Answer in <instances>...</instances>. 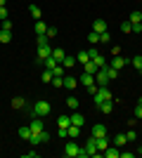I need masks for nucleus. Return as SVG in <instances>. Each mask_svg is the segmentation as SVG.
Wrapping results in <instances>:
<instances>
[{
	"label": "nucleus",
	"instance_id": "f257e3e1",
	"mask_svg": "<svg viewBox=\"0 0 142 158\" xmlns=\"http://www.w3.org/2000/svg\"><path fill=\"white\" fill-rule=\"evenodd\" d=\"M47 113H52V106H50V102H45V99H38V102L33 104V116L43 118V116H47Z\"/></svg>",
	"mask_w": 142,
	"mask_h": 158
},
{
	"label": "nucleus",
	"instance_id": "f03ea898",
	"mask_svg": "<svg viewBox=\"0 0 142 158\" xmlns=\"http://www.w3.org/2000/svg\"><path fill=\"white\" fill-rule=\"evenodd\" d=\"M93 99H95V104H102V102H107V99H111V92H109V87H107V85L97 87V92L93 94Z\"/></svg>",
	"mask_w": 142,
	"mask_h": 158
},
{
	"label": "nucleus",
	"instance_id": "7ed1b4c3",
	"mask_svg": "<svg viewBox=\"0 0 142 158\" xmlns=\"http://www.w3.org/2000/svg\"><path fill=\"white\" fill-rule=\"evenodd\" d=\"M78 153H81V146L76 144V139H71V142L64 146V156L67 158H78Z\"/></svg>",
	"mask_w": 142,
	"mask_h": 158
},
{
	"label": "nucleus",
	"instance_id": "20e7f679",
	"mask_svg": "<svg viewBox=\"0 0 142 158\" xmlns=\"http://www.w3.org/2000/svg\"><path fill=\"white\" fill-rule=\"evenodd\" d=\"M109 80H111V78H109V73H107V66H102L100 71L95 73V83L102 87V85H109Z\"/></svg>",
	"mask_w": 142,
	"mask_h": 158
},
{
	"label": "nucleus",
	"instance_id": "39448f33",
	"mask_svg": "<svg viewBox=\"0 0 142 158\" xmlns=\"http://www.w3.org/2000/svg\"><path fill=\"white\" fill-rule=\"evenodd\" d=\"M47 57H52V47H50V43H47V45H38V57H36V61L43 64V59H47Z\"/></svg>",
	"mask_w": 142,
	"mask_h": 158
},
{
	"label": "nucleus",
	"instance_id": "423d86ee",
	"mask_svg": "<svg viewBox=\"0 0 142 158\" xmlns=\"http://www.w3.org/2000/svg\"><path fill=\"white\" fill-rule=\"evenodd\" d=\"M126 64H128V59H126V57H121V54H116V57H111V64H109V66H111V69H116V71H121Z\"/></svg>",
	"mask_w": 142,
	"mask_h": 158
},
{
	"label": "nucleus",
	"instance_id": "0eeeda50",
	"mask_svg": "<svg viewBox=\"0 0 142 158\" xmlns=\"http://www.w3.org/2000/svg\"><path fill=\"white\" fill-rule=\"evenodd\" d=\"M78 83H81L83 87H93V85H97V83H95V76H93V73H88V71H85L81 78H78Z\"/></svg>",
	"mask_w": 142,
	"mask_h": 158
},
{
	"label": "nucleus",
	"instance_id": "6e6552de",
	"mask_svg": "<svg viewBox=\"0 0 142 158\" xmlns=\"http://www.w3.org/2000/svg\"><path fill=\"white\" fill-rule=\"evenodd\" d=\"M90 135H93V137H107V127L102 125V123H97V125H93Z\"/></svg>",
	"mask_w": 142,
	"mask_h": 158
},
{
	"label": "nucleus",
	"instance_id": "1a4fd4ad",
	"mask_svg": "<svg viewBox=\"0 0 142 158\" xmlns=\"http://www.w3.org/2000/svg\"><path fill=\"white\" fill-rule=\"evenodd\" d=\"M31 132H41V130H45V125H43V120L38 118V116H33V118H31Z\"/></svg>",
	"mask_w": 142,
	"mask_h": 158
},
{
	"label": "nucleus",
	"instance_id": "9d476101",
	"mask_svg": "<svg viewBox=\"0 0 142 158\" xmlns=\"http://www.w3.org/2000/svg\"><path fill=\"white\" fill-rule=\"evenodd\" d=\"M69 116H71V125H78V127L85 125V118H83V113H69Z\"/></svg>",
	"mask_w": 142,
	"mask_h": 158
},
{
	"label": "nucleus",
	"instance_id": "9b49d317",
	"mask_svg": "<svg viewBox=\"0 0 142 158\" xmlns=\"http://www.w3.org/2000/svg\"><path fill=\"white\" fill-rule=\"evenodd\" d=\"M93 31H95V33H104V31H107V21H104V19H95Z\"/></svg>",
	"mask_w": 142,
	"mask_h": 158
},
{
	"label": "nucleus",
	"instance_id": "f8f14e48",
	"mask_svg": "<svg viewBox=\"0 0 142 158\" xmlns=\"http://www.w3.org/2000/svg\"><path fill=\"white\" fill-rule=\"evenodd\" d=\"M102 156H104V158H118L121 151H118V146H114V149H109V146H107V149L102 151Z\"/></svg>",
	"mask_w": 142,
	"mask_h": 158
},
{
	"label": "nucleus",
	"instance_id": "ddd939ff",
	"mask_svg": "<svg viewBox=\"0 0 142 158\" xmlns=\"http://www.w3.org/2000/svg\"><path fill=\"white\" fill-rule=\"evenodd\" d=\"M76 85H78V80H76L74 76H64V87H67V90H71V92H74Z\"/></svg>",
	"mask_w": 142,
	"mask_h": 158
},
{
	"label": "nucleus",
	"instance_id": "4468645a",
	"mask_svg": "<svg viewBox=\"0 0 142 158\" xmlns=\"http://www.w3.org/2000/svg\"><path fill=\"white\" fill-rule=\"evenodd\" d=\"M97 109H100L102 113H111V109H114V102H111V99H107V102L97 104Z\"/></svg>",
	"mask_w": 142,
	"mask_h": 158
},
{
	"label": "nucleus",
	"instance_id": "2eb2a0df",
	"mask_svg": "<svg viewBox=\"0 0 142 158\" xmlns=\"http://www.w3.org/2000/svg\"><path fill=\"white\" fill-rule=\"evenodd\" d=\"M126 142H128L126 132H118V135L114 137V146H118V149H121V146H126Z\"/></svg>",
	"mask_w": 142,
	"mask_h": 158
},
{
	"label": "nucleus",
	"instance_id": "dca6fc26",
	"mask_svg": "<svg viewBox=\"0 0 142 158\" xmlns=\"http://www.w3.org/2000/svg\"><path fill=\"white\" fill-rule=\"evenodd\" d=\"M52 57H54V61H57V64H62L67 54H64V50H62V47H54V50H52Z\"/></svg>",
	"mask_w": 142,
	"mask_h": 158
},
{
	"label": "nucleus",
	"instance_id": "f3484780",
	"mask_svg": "<svg viewBox=\"0 0 142 158\" xmlns=\"http://www.w3.org/2000/svg\"><path fill=\"white\" fill-rule=\"evenodd\" d=\"M83 69H85V71H88V73H93V76H95V73H97V71H100V66L95 64L93 59H90V61H85V64H83Z\"/></svg>",
	"mask_w": 142,
	"mask_h": 158
},
{
	"label": "nucleus",
	"instance_id": "a211bd4d",
	"mask_svg": "<svg viewBox=\"0 0 142 158\" xmlns=\"http://www.w3.org/2000/svg\"><path fill=\"white\" fill-rule=\"evenodd\" d=\"M10 40H12V31H5V28H0V43H2V45H7Z\"/></svg>",
	"mask_w": 142,
	"mask_h": 158
},
{
	"label": "nucleus",
	"instance_id": "6ab92c4d",
	"mask_svg": "<svg viewBox=\"0 0 142 158\" xmlns=\"http://www.w3.org/2000/svg\"><path fill=\"white\" fill-rule=\"evenodd\" d=\"M12 109H26V99L24 97H14L12 99Z\"/></svg>",
	"mask_w": 142,
	"mask_h": 158
},
{
	"label": "nucleus",
	"instance_id": "aec40b11",
	"mask_svg": "<svg viewBox=\"0 0 142 158\" xmlns=\"http://www.w3.org/2000/svg\"><path fill=\"white\" fill-rule=\"evenodd\" d=\"M95 142H97V151H104L109 146V139L107 137H95Z\"/></svg>",
	"mask_w": 142,
	"mask_h": 158
},
{
	"label": "nucleus",
	"instance_id": "412c9836",
	"mask_svg": "<svg viewBox=\"0 0 142 158\" xmlns=\"http://www.w3.org/2000/svg\"><path fill=\"white\" fill-rule=\"evenodd\" d=\"M45 31H47L45 21H43V19H38V21H36V35H45Z\"/></svg>",
	"mask_w": 142,
	"mask_h": 158
},
{
	"label": "nucleus",
	"instance_id": "4be33fe9",
	"mask_svg": "<svg viewBox=\"0 0 142 158\" xmlns=\"http://www.w3.org/2000/svg\"><path fill=\"white\" fill-rule=\"evenodd\" d=\"M71 125V116H59L57 118V127H69Z\"/></svg>",
	"mask_w": 142,
	"mask_h": 158
},
{
	"label": "nucleus",
	"instance_id": "5701e85b",
	"mask_svg": "<svg viewBox=\"0 0 142 158\" xmlns=\"http://www.w3.org/2000/svg\"><path fill=\"white\" fill-rule=\"evenodd\" d=\"M17 135H19L21 139H24V142H28V137H31V127H19V130H17Z\"/></svg>",
	"mask_w": 142,
	"mask_h": 158
},
{
	"label": "nucleus",
	"instance_id": "b1692460",
	"mask_svg": "<svg viewBox=\"0 0 142 158\" xmlns=\"http://www.w3.org/2000/svg\"><path fill=\"white\" fill-rule=\"evenodd\" d=\"M128 21H130V24H142V12H140V10H135V12L128 17Z\"/></svg>",
	"mask_w": 142,
	"mask_h": 158
},
{
	"label": "nucleus",
	"instance_id": "393cba45",
	"mask_svg": "<svg viewBox=\"0 0 142 158\" xmlns=\"http://www.w3.org/2000/svg\"><path fill=\"white\" fill-rule=\"evenodd\" d=\"M28 12H31V17H33L36 21L43 17V12H41V7H38V5H31V7H28Z\"/></svg>",
	"mask_w": 142,
	"mask_h": 158
},
{
	"label": "nucleus",
	"instance_id": "a878e982",
	"mask_svg": "<svg viewBox=\"0 0 142 158\" xmlns=\"http://www.w3.org/2000/svg\"><path fill=\"white\" fill-rule=\"evenodd\" d=\"M76 61H78V64H85V61H90L88 50H83V52H78V54H76Z\"/></svg>",
	"mask_w": 142,
	"mask_h": 158
},
{
	"label": "nucleus",
	"instance_id": "bb28decb",
	"mask_svg": "<svg viewBox=\"0 0 142 158\" xmlns=\"http://www.w3.org/2000/svg\"><path fill=\"white\" fill-rule=\"evenodd\" d=\"M76 64H78V61H76V57H64V61H62V66H64V69H74Z\"/></svg>",
	"mask_w": 142,
	"mask_h": 158
},
{
	"label": "nucleus",
	"instance_id": "cd10ccee",
	"mask_svg": "<svg viewBox=\"0 0 142 158\" xmlns=\"http://www.w3.org/2000/svg\"><path fill=\"white\" fill-rule=\"evenodd\" d=\"M67 132H69V137H71V139H76L78 135H81V127H78V125H69Z\"/></svg>",
	"mask_w": 142,
	"mask_h": 158
},
{
	"label": "nucleus",
	"instance_id": "c85d7f7f",
	"mask_svg": "<svg viewBox=\"0 0 142 158\" xmlns=\"http://www.w3.org/2000/svg\"><path fill=\"white\" fill-rule=\"evenodd\" d=\"M88 43H90V45H97V43H100V33L90 31V33H88Z\"/></svg>",
	"mask_w": 142,
	"mask_h": 158
},
{
	"label": "nucleus",
	"instance_id": "c756f323",
	"mask_svg": "<svg viewBox=\"0 0 142 158\" xmlns=\"http://www.w3.org/2000/svg\"><path fill=\"white\" fill-rule=\"evenodd\" d=\"M100 43H104V45H109L111 43V33H109V28L104 33H100Z\"/></svg>",
	"mask_w": 142,
	"mask_h": 158
},
{
	"label": "nucleus",
	"instance_id": "7c9ffc66",
	"mask_svg": "<svg viewBox=\"0 0 142 158\" xmlns=\"http://www.w3.org/2000/svg\"><path fill=\"white\" fill-rule=\"evenodd\" d=\"M93 61H95L97 66H100V69H102V66H107V57H102V54H95V57H93Z\"/></svg>",
	"mask_w": 142,
	"mask_h": 158
},
{
	"label": "nucleus",
	"instance_id": "2f4dec72",
	"mask_svg": "<svg viewBox=\"0 0 142 158\" xmlns=\"http://www.w3.org/2000/svg\"><path fill=\"white\" fill-rule=\"evenodd\" d=\"M52 78H54V76H52V71H50V69H45V71H43V76H41L43 83H52Z\"/></svg>",
	"mask_w": 142,
	"mask_h": 158
},
{
	"label": "nucleus",
	"instance_id": "473e14b6",
	"mask_svg": "<svg viewBox=\"0 0 142 158\" xmlns=\"http://www.w3.org/2000/svg\"><path fill=\"white\" fill-rule=\"evenodd\" d=\"M67 106L71 109V111H76V109H78V99L76 97H67Z\"/></svg>",
	"mask_w": 142,
	"mask_h": 158
},
{
	"label": "nucleus",
	"instance_id": "72a5a7b5",
	"mask_svg": "<svg viewBox=\"0 0 142 158\" xmlns=\"http://www.w3.org/2000/svg\"><path fill=\"white\" fill-rule=\"evenodd\" d=\"M130 64L135 66L137 71H142V54H137V57H133V59H130Z\"/></svg>",
	"mask_w": 142,
	"mask_h": 158
},
{
	"label": "nucleus",
	"instance_id": "f704fd0d",
	"mask_svg": "<svg viewBox=\"0 0 142 158\" xmlns=\"http://www.w3.org/2000/svg\"><path fill=\"white\" fill-rule=\"evenodd\" d=\"M43 64H45V69H50V71H52L54 66H57V61H54V57H47V59H43Z\"/></svg>",
	"mask_w": 142,
	"mask_h": 158
},
{
	"label": "nucleus",
	"instance_id": "c9c22d12",
	"mask_svg": "<svg viewBox=\"0 0 142 158\" xmlns=\"http://www.w3.org/2000/svg\"><path fill=\"white\" fill-rule=\"evenodd\" d=\"M121 31L123 33H133V24H130V21H123V24H121Z\"/></svg>",
	"mask_w": 142,
	"mask_h": 158
},
{
	"label": "nucleus",
	"instance_id": "e433bc0d",
	"mask_svg": "<svg viewBox=\"0 0 142 158\" xmlns=\"http://www.w3.org/2000/svg\"><path fill=\"white\" fill-rule=\"evenodd\" d=\"M38 137H41V144H43V142H50V132L41 130V132H38Z\"/></svg>",
	"mask_w": 142,
	"mask_h": 158
},
{
	"label": "nucleus",
	"instance_id": "4c0bfd02",
	"mask_svg": "<svg viewBox=\"0 0 142 158\" xmlns=\"http://www.w3.org/2000/svg\"><path fill=\"white\" fill-rule=\"evenodd\" d=\"M133 116H135L137 120H142V104H137V106H135V111H133Z\"/></svg>",
	"mask_w": 142,
	"mask_h": 158
},
{
	"label": "nucleus",
	"instance_id": "58836bf2",
	"mask_svg": "<svg viewBox=\"0 0 142 158\" xmlns=\"http://www.w3.org/2000/svg\"><path fill=\"white\" fill-rule=\"evenodd\" d=\"M45 35H47V38H54V35H57V28H54V26H47Z\"/></svg>",
	"mask_w": 142,
	"mask_h": 158
},
{
	"label": "nucleus",
	"instance_id": "ea45409f",
	"mask_svg": "<svg viewBox=\"0 0 142 158\" xmlns=\"http://www.w3.org/2000/svg\"><path fill=\"white\" fill-rule=\"evenodd\" d=\"M126 137H128V142H135V139H137V132L128 130V132H126Z\"/></svg>",
	"mask_w": 142,
	"mask_h": 158
},
{
	"label": "nucleus",
	"instance_id": "a19ab883",
	"mask_svg": "<svg viewBox=\"0 0 142 158\" xmlns=\"http://www.w3.org/2000/svg\"><path fill=\"white\" fill-rule=\"evenodd\" d=\"M47 40H50L47 35H38V38H36V43H38V45H47Z\"/></svg>",
	"mask_w": 142,
	"mask_h": 158
},
{
	"label": "nucleus",
	"instance_id": "79ce46f5",
	"mask_svg": "<svg viewBox=\"0 0 142 158\" xmlns=\"http://www.w3.org/2000/svg\"><path fill=\"white\" fill-rule=\"evenodd\" d=\"M2 28H5V31H12V21H10V19H2Z\"/></svg>",
	"mask_w": 142,
	"mask_h": 158
},
{
	"label": "nucleus",
	"instance_id": "37998d69",
	"mask_svg": "<svg viewBox=\"0 0 142 158\" xmlns=\"http://www.w3.org/2000/svg\"><path fill=\"white\" fill-rule=\"evenodd\" d=\"M133 156H135L133 151H121V156H118V158H133Z\"/></svg>",
	"mask_w": 142,
	"mask_h": 158
},
{
	"label": "nucleus",
	"instance_id": "c03bdc74",
	"mask_svg": "<svg viewBox=\"0 0 142 158\" xmlns=\"http://www.w3.org/2000/svg\"><path fill=\"white\" fill-rule=\"evenodd\" d=\"M133 33H142V24H133Z\"/></svg>",
	"mask_w": 142,
	"mask_h": 158
},
{
	"label": "nucleus",
	"instance_id": "a18cd8bd",
	"mask_svg": "<svg viewBox=\"0 0 142 158\" xmlns=\"http://www.w3.org/2000/svg\"><path fill=\"white\" fill-rule=\"evenodd\" d=\"M111 54H114V57H116V54H121V47L114 45V47H111Z\"/></svg>",
	"mask_w": 142,
	"mask_h": 158
},
{
	"label": "nucleus",
	"instance_id": "49530a36",
	"mask_svg": "<svg viewBox=\"0 0 142 158\" xmlns=\"http://www.w3.org/2000/svg\"><path fill=\"white\" fill-rule=\"evenodd\" d=\"M0 19H7V10L5 7H0Z\"/></svg>",
	"mask_w": 142,
	"mask_h": 158
},
{
	"label": "nucleus",
	"instance_id": "de8ad7c7",
	"mask_svg": "<svg viewBox=\"0 0 142 158\" xmlns=\"http://www.w3.org/2000/svg\"><path fill=\"white\" fill-rule=\"evenodd\" d=\"M5 2H7V0H0V7H5Z\"/></svg>",
	"mask_w": 142,
	"mask_h": 158
},
{
	"label": "nucleus",
	"instance_id": "09e8293b",
	"mask_svg": "<svg viewBox=\"0 0 142 158\" xmlns=\"http://www.w3.org/2000/svg\"><path fill=\"white\" fill-rule=\"evenodd\" d=\"M140 158H142V149H140Z\"/></svg>",
	"mask_w": 142,
	"mask_h": 158
},
{
	"label": "nucleus",
	"instance_id": "8fccbe9b",
	"mask_svg": "<svg viewBox=\"0 0 142 158\" xmlns=\"http://www.w3.org/2000/svg\"><path fill=\"white\" fill-rule=\"evenodd\" d=\"M140 104H142V97H140Z\"/></svg>",
	"mask_w": 142,
	"mask_h": 158
}]
</instances>
